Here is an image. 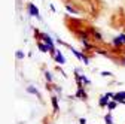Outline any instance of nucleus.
I'll return each mask as SVG.
<instances>
[{"label": "nucleus", "instance_id": "6", "mask_svg": "<svg viewBox=\"0 0 125 124\" xmlns=\"http://www.w3.org/2000/svg\"><path fill=\"white\" fill-rule=\"evenodd\" d=\"M37 48H39V51H42V52H49V48L46 46L45 42H39V43H37Z\"/></svg>", "mask_w": 125, "mask_h": 124}, {"label": "nucleus", "instance_id": "15", "mask_svg": "<svg viewBox=\"0 0 125 124\" xmlns=\"http://www.w3.org/2000/svg\"><path fill=\"white\" fill-rule=\"evenodd\" d=\"M92 36L95 37V39H98V40H103V36H101L98 32H92Z\"/></svg>", "mask_w": 125, "mask_h": 124}, {"label": "nucleus", "instance_id": "5", "mask_svg": "<svg viewBox=\"0 0 125 124\" xmlns=\"http://www.w3.org/2000/svg\"><path fill=\"white\" fill-rule=\"evenodd\" d=\"M67 46H69V45H67ZM69 50H70V51H72V52H73V54H74V55H76L77 58H79V60H82V61H83V58H85V55H83L82 52H79V51H77V50H74V48H73V46H69Z\"/></svg>", "mask_w": 125, "mask_h": 124}, {"label": "nucleus", "instance_id": "19", "mask_svg": "<svg viewBox=\"0 0 125 124\" xmlns=\"http://www.w3.org/2000/svg\"><path fill=\"white\" fill-rule=\"evenodd\" d=\"M79 123H81V124H86V120H85V118H81Z\"/></svg>", "mask_w": 125, "mask_h": 124}, {"label": "nucleus", "instance_id": "1", "mask_svg": "<svg viewBox=\"0 0 125 124\" xmlns=\"http://www.w3.org/2000/svg\"><path fill=\"white\" fill-rule=\"evenodd\" d=\"M39 35V37L46 43V46L49 48V54H52V55H55V45H54V40H52V37L49 36V35H46V33H37Z\"/></svg>", "mask_w": 125, "mask_h": 124}, {"label": "nucleus", "instance_id": "9", "mask_svg": "<svg viewBox=\"0 0 125 124\" xmlns=\"http://www.w3.org/2000/svg\"><path fill=\"white\" fill-rule=\"evenodd\" d=\"M113 46H119V48H121V46H124V42L119 39V36H116V37L113 39Z\"/></svg>", "mask_w": 125, "mask_h": 124}, {"label": "nucleus", "instance_id": "20", "mask_svg": "<svg viewBox=\"0 0 125 124\" xmlns=\"http://www.w3.org/2000/svg\"><path fill=\"white\" fill-rule=\"evenodd\" d=\"M121 63H122V64L125 66V58H122V60H121Z\"/></svg>", "mask_w": 125, "mask_h": 124}, {"label": "nucleus", "instance_id": "8", "mask_svg": "<svg viewBox=\"0 0 125 124\" xmlns=\"http://www.w3.org/2000/svg\"><path fill=\"white\" fill-rule=\"evenodd\" d=\"M116 106H118V102L112 99L110 102H109V105H107V109H109V111H113V109H115V108H116Z\"/></svg>", "mask_w": 125, "mask_h": 124}, {"label": "nucleus", "instance_id": "7", "mask_svg": "<svg viewBox=\"0 0 125 124\" xmlns=\"http://www.w3.org/2000/svg\"><path fill=\"white\" fill-rule=\"evenodd\" d=\"M104 123L106 124H113V118H112V112H107L104 115Z\"/></svg>", "mask_w": 125, "mask_h": 124}, {"label": "nucleus", "instance_id": "18", "mask_svg": "<svg viewBox=\"0 0 125 124\" xmlns=\"http://www.w3.org/2000/svg\"><path fill=\"white\" fill-rule=\"evenodd\" d=\"M101 75H103V76H112L110 72H101Z\"/></svg>", "mask_w": 125, "mask_h": 124}, {"label": "nucleus", "instance_id": "3", "mask_svg": "<svg viewBox=\"0 0 125 124\" xmlns=\"http://www.w3.org/2000/svg\"><path fill=\"white\" fill-rule=\"evenodd\" d=\"M27 9H28V13L31 15V17H36L37 20H40V15H39L37 6H34L33 3H28V5H27Z\"/></svg>", "mask_w": 125, "mask_h": 124}, {"label": "nucleus", "instance_id": "11", "mask_svg": "<svg viewBox=\"0 0 125 124\" xmlns=\"http://www.w3.org/2000/svg\"><path fill=\"white\" fill-rule=\"evenodd\" d=\"M52 106H54V111H58V99L55 96H52Z\"/></svg>", "mask_w": 125, "mask_h": 124}, {"label": "nucleus", "instance_id": "10", "mask_svg": "<svg viewBox=\"0 0 125 124\" xmlns=\"http://www.w3.org/2000/svg\"><path fill=\"white\" fill-rule=\"evenodd\" d=\"M77 97H86V94H85V90L82 88V87H79V90H77Z\"/></svg>", "mask_w": 125, "mask_h": 124}, {"label": "nucleus", "instance_id": "12", "mask_svg": "<svg viewBox=\"0 0 125 124\" xmlns=\"http://www.w3.org/2000/svg\"><path fill=\"white\" fill-rule=\"evenodd\" d=\"M27 91L30 93V94H37V90H36L34 87H31V85H30V87H27Z\"/></svg>", "mask_w": 125, "mask_h": 124}, {"label": "nucleus", "instance_id": "4", "mask_svg": "<svg viewBox=\"0 0 125 124\" xmlns=\"http://www.w3.org/2000/svg\"><path fill=\"white\" fill-rule=\"evenodd\" d=\"M54 58H55V61H57V63H60V64H64V63H66V58L62 57V54H61L60 51H57V52H55Z\"/></svg>", "mask_w": 125, "mask_h": 124}, {"label": "nucleus", "instance_id": "14", "mask_svg": "<svg viewBox=\"0 0 125 124\" xmlns=\"http://www.w3.org/2000/svg\"><path fill=\"white\" fill-rule=\"evenodd\" d=\"M66 9H67V12H70V13H77V11H76L74 8H72L70 5H67V6H66Z\"/></svg>", "mask_w": 125, "mask_h": 124}, {"label": "nucleus", "instance_id": "17", "mask_svg": "<svg viewBox=\"0 0 125 124\" xmlns=\"http://www.w3.org/2000/svg\"><path fill=\"white\" fill-rule=\"evenodd\" d=\"M119 39H121V40L124 42V45H125V35H124V33H122V35H119Z\"/></svg>", "mask_w": 125, "mask_h": 124}, {"label": "nucleus", "instance_id": "2", "mask_svg": "<svg viewBox=\"0 0 125 124\" xmlns=\"http://www.w3.org/2000/svg\"><path fill=\"white\" fill-rule=\"evenodd\" d=\"M113 93H106L104 96H101L100 97V100H98V105L101 106V108H104V106H107L109 105V102H110V99H113Z\"/></svg>", "mask_w": 125, "mask_h": 124}, {"label": "nucleus", "instance_id": "13", "mask_svg": "<svg viewBox=\"0 0 125 124\" xmlns=\"http://www.w3.org/2000/svg\"><path fill=\"white\" fill-rule=\"evenodd\" d=\"M15 55H17V58H18V60H22V58L25 57V54H24L22 51H17V54H15Z\"/></svg>", "mask_w": 125, "mask_h": 124}, {"label": "nucleus", "instance_id": "16", "mask_svg": "<svg viewBox=\"0 0 125 124\" xmlns=\"http://www.w3.org/2000/svg\"><path fill=\"white\" fill-rule=\"evenodd\" d=\"M45 76H46V79H48V81H49V82H51V81H52V75H51V73H49V72H46V73H45Z\"/></svg>", "mask_w": 125, "mask_h": 124}]
</instances>
